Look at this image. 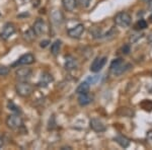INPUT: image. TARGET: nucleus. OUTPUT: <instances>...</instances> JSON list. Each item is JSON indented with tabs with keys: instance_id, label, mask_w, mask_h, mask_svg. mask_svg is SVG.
Listing matches in <instances>:
<instances>
[{
	"instance_id": "nucleus-2",
	"label": "nucleus",
	"mask_w": 152,
	"mask_h": 150,
	"mask_svg": "<svg viewBox=\"0 0 152 150\" xmlns=\"http://www.w3.org/2000/svg\"><path fill=\"white\" fill-rule=\"evenodd\" d=\"M15 90L18 95L23 97H28L34 92V86L26 81H20L16 84Z\"/></svg>"
},
{
	"instance_id": "nucleus-9",
	"label": "nucleus",
	"mask_w": 152,
	"mask_h": 150,
	"mask_svg": "<svg viewBox=\"0 0 152 150\" xmlns=\"http://www.w3.org/2000/svg\"><path fill=\"white\" fill-rule=\"evenodd\" d=\"M35 56L31 53H28V54H24V55L21 56L20 58L18 60V62L15 64H13V66L15 65H31L35 62Z\"/></svg>"
},
{
	"instance_id": "nucleus-8",
	"label": "nucleus",
	"mask_w": 152,
	"mask_h": 150,
	"mask_svg": "<svg viewBox=\"0 0 152 150\" xmlns=\"http://www.w3.org/2000/svg\"><path fill=\"white\" fill-rule=\"evenodd\" d=\"M83 31H84V26L81 23H79V24H77V26H73L72 29H68L67 33H68V36L71 37V38L79 39L83 34Z\"/></svg>"
},
{
	"instance_id": "nucleus-16",
	"label": "nucleus",
	"mask_w": 152,
	"mask_h": 150,
	"mask_svg": "<svg viewBox=\"0 0 152 150\" xmlns=\"http://www.w3.org/2000/svg\"><path fill=\"white\" fill-rule=\"evenodd\" d=\"M115 141H116L121 147H123V148H127V147H129V145H130L129 139L126 138V137L123 136V135H119V136L115 137Z\"/></svg>"
},
{
	"instance_id": "nucleus-20",
	"label": "nucleus",
	"mask_w": 152,
	"mask_h": 150,
	"mask_svg": "<svg viewBox=\"0 0 152 150\" xmlns=\"http://www.w3.org/2000/svg\"><path fill=\"white\" fill-rule=\"evenodd\" d=\"M135 28L136 29H144L147 28V23L145 19H140V20L137 21V23L135 24Z\"/></svg>"
},
{
	"instance_id": "nucleus-3",
	"label": "nucleus",
	"mask_w": 152,
	"mask_h": 150,
	"mask_svg": "<svg viewBox=\"0 0 152 150\" xmlns=\"http://www.w3.org/2000/svg\"><path fill=\"white\" fill-rule=\"evenodd\" d=\"M115 23L121 28H127L131 24V15L127 12H119L115 16Z\"/></svg>"
},
{
	"instance_id": "nucleus-7",
	"label": "nucleus",
	"mask_w": 152,
	"mask_h": 150,
	"mask_svg": "<svg viewBox=\"0 0 152 150\" xmlns=\"http://www.w3.org/2000/svg\"><path fill=\"white\" fill-rule=\"evenodd\" d=\"M33 31H35V34L37 36H41L43 34H46L47 31V26H46L45 21L41 18H38L34 23L33 26Z\"/></svg>"
},
{
	"instance_id": "nucleus-24",
	"label": "nucleus",
	"mask_w": 152,
	"mask_h": 150,
	"mask_svg": "<svg viewBox=\"0 0 152 150\" xmlns=\"http://www.w3.org/2000/svg\"><path fill=\"white\" fill-rule=\"evenodd\" d=\"M78 1H79L80 5H81L82 7H87L88 5H89V3H90L91 0H78Z\"/></svg>"
},
{
	"instance_id": "nucleus-29",
	"label": "nucleus",
	"mask_w": 152,
	"mask_h": 150,
	"mask_svg": "<svg viewBox=\"0 0 152 150\" xmlns=\"http://www.w3.org/2000/svg\"><path fill=\"white\" fill-rule=\"evenodd\" d=\"M148 41L150 42V43H152V33L148 36Z\"/></svg>"
},
{
	"instance_id": "nucleus-6",
	"label": "nucleus",
	"mask_w": 152,
	"mask_h": 150,
	"mask_svg": "<svg viewBox=\"0 0 152 150\" xmlns=\"http://www.w3.org/2000/svg\"><path fill=\"white\" fill-rule=\"evenodd\" d=\"M15 31H16L15 26L11 23H8L4 26L1 34H0V37H1V39H3V40H8V39L15 33Z\"/></svg>"
},
{
	"instance_id": "nucleus-22",
	"label": "nucleus",
	"mask_w": 152,
	"mask_h": 150,
	"mask_svg": "<svg viewBox=\"0 0 152 150\" xmlns=\"http://www.w3.org/2000/svg\"><path fill=\"white\" fill-rule=\"evenodd\" d=\"M99 79H100V76L94 75V76H89V77H87L86 81L89 83V84H95V83H96Z\"/></svg>"
},
{
	"instance_id": "nucleus-25",
	"label": "nucleus",
	"mask_w": 152,
	"mask_h": 150,
	"mask_svg": "<svg viewBox=\"0 0 152 150\" xmlns=\"http://www.w3.org/2000/svg\"><path fill=\"white\" fill-rule=\"evenodd\" d=\"M49 44H50V41L49 40H45V41H42L41 42V44H40V46L42 47V48H46Z\"/></svg>"
},
{
	"instance_id": "nucleus-30",
	"label": "nucleus",
	"mask_w": 152,
	"mask_h": 150,
	"mask_svg": "<svg viewBox=\"0 0 152 150\" xmlns=\"http://www.w3.org/2000/svg\"><path fill=\"white\" fill-rule=\"evenodd\" d=\"M2 145H3V139H2L1 137H0V148L2 147Z\"/></svg>"
},
{
	"instance_id": "nucleus-17",
	"label": "nucleus",
	"mask_w": 152,
	"mask_h": 150,
	"mask_svg": "<svg viewBox=\"0 0 152 150\" xmlns=\"http://www.w3.org/2000/svg\"><path fill=\"white\" fill-rule=\"evenodd\" d=\"M63 14L60 10H54L52 12V20L55 24H60L63 23Z\"/></svg>"
},
{
	"instance_id": "nucleus-13",
	"label": "nucleus",
	"mask_w": 152,
	"mask_h": 150,
	"mask_svg": "<svg viewBox=\"0 0 152 150\" xmlns=\"http://www.w3.org/2000/svg\"><path fill=\"white\" fill-rule=\"evenodd\" d=\"M92 102V97H90L88 93H80L78 97V102L80 105H87Z\"/></svg>"
},
{
	"instance_id": "nucleus-19",
	"label": "nucleus",
	"mask_w": 152,
	"mask_h": 150,
	"mask_svg": "<svg viewBox=\"0 0 152 150\" xmlns=\"http://www.w3.org/2000/svg\"><path fill=\"white\" fill-rule=\"evenodd\" d=\"M61 45H62V42L60 40L55 41L51 46V53L53 54L54 56H57L59 52H60V49H61Z\"/></svg>"
},
{
	"instance_id": "nucleus-1",
	"label": "nucleus",
	"mask_w": 152,
	"mask_h": 150,
	"mask_svg": "<svg viewBox=\"0 0 152 150\" xmlns=\"http://www.w3.org/2000/svg\"><path fill=\"white\" fill-rule=\"evenodd\" d=\"M131 67H132L131 64L126 63L123 59H121V58L115 59L111 63V71L113 74L116 76L122 75L123 73L126 72V71H128Z\"/></svg>"
},
{
	"instance_id": "nucleus-5",
	"label": "nucleus",
	"mask_w": 152,
	"mask_h": 150,
	"mask_svg": "<svg viewBox=\"0 0 152 150\" xmlns=\"http://www.w3.org/2000/svg\"><path fill=\"white\" fill-rule=\"evenodd\" d=\"M105 62H107V57H96L90 65V71L94 73L99 72L105 65Z\"/></svg>"
},
{
	"instance_id": "nucleus-18",
	"label": "nucleus",
	"mask_w": 152,
	"mask_h": 150,
	"mask_svg": "<svg viewBox=\"0 0 152 150\" xmlns=\"http://www.w3.org/2000/svg\"><path fill=\"white\" fill-rule=\"evenodd\" d=\"M89 87H90V84L87 82V81H84V82L80 83L78 85V87L76 88V93L80 94V93H88L89 91Z\"/></svg>"
},
{
	"instance_id": "nucleus-31",
	"label": "nucleus",
	"mask_w": 152,
	"mask_h": 150,
	"mask_svg": "<svg viewBox=\"0 0 152 150\" xmlns=\"http://www.w3.org/2000/svg\"><path fill=\"white\" fill-rule=\"evenodd\" d=\"M65 149H66V147H63V148H62V150H65ZM67 149H69V150H70L71 148H70V147H67Z\"/></svg>"
},
{
	"instance_id": "nucleus-23",
	"label": "nucleus",
	"mask_w": 152,
	"mask_h": 150,
	"mask_svg": "<svg viewBox=\"0 0 152 150\" xmlns=\"http://www.w3.org/2000/svg\"><path fill=\"white\" fill-rule=\"evenodd\" d=\"M8 73H9V68H7L6 66L0 65V75L4 76V75H7Z\"/></svg>"
},
{
	"instance_id": "nucleus-26",
	"label": "nucleus",
	"mask_w": 152,
	"mask_h": 150,
	"mask_svg": "<svg viewBox=\"0 0 152 150\" xmlns=\"http://www.w3.org/2000/svg\"><path fill=\"white\" fill-rule=\"evenodd\" d=\"M122 51H123V53L124 54H129V52H130V46L129 45H126V46H124L123 47V49H122Z\"/></svg>"
},
{
	"instance_id": "nucleus-21",
	"label": "nucleus",
	"mask_w": 152,
	"mask_h": 150,
	"mask_svg": "<svg viewBox=\"0 0 152 150\" xmlns=\"http://www.w3.org/2000/svg\"><path fill=\"white\" fill-rule=\"evenodd\" d=\"M8 109L11 110L12 112H14V113H18H18H20V109H19V108L14 104L12 100H9L8 102Z\"/></svg>"
},
{
	"instance_id": "nucleus-12",
	"label": "nucleus",
	"mask_w": 152,
	"mask_h": 150,
	"mask_svg": "<svg viewBox=\"0 0 152 150\" xmlns=\"http://www.w3.org/2000/svg\"><path fill=\"white\" fill-rule=\"evenodd\" d=\"M54 79L52 77V75L49 74V73H43L41 76V79L40 81L38 82V86H41V87H46L52 82Z\"/></svg>"
},
{
	"instance_id": "nucleus-10",
	"label": "nucleus",
	"mask_w": 152,
	"mask_h": 150,
	"mask_svg": "<svg viewBox=\"0 0 152 150\" xmlns=\"http://www.w3.org/2000/svg\"><path fill=\"white\" fill-rule=\"evenodd\" d=\"M89 126L95 132H104L105 129H107L104 123L99 119H95V118L89 121Z\"/></svg>"
},
{
	"instance_id": "nucleus-27",
	"label": "nucleus",
	"mask_w": 152,
	"mask_h": 150,
	"mask_svg": "<svg viewBox=\"0 0 152 150\" xmlns=\"http://www.w3.org/2000/svg\"><path fill=\"white\" fill-rule=\"evenodd\" d=\"M148 8L152 10V0H149L148 1Z\"/></svg>"
},
{
	"instance_id": "nucleus-32",
	"label": "nucleus",
	"mask_w": 152,
	"mask_h": 150,
	"mask_svg": "<svg viewBox=\"0 0 152 150\" xmlns=\"http://www.w3.org/2000/svg\"><path fill=\"white\" fill-rule=\"evenodd\" d=\"M143 1H145V2H148V1H149V0H143Z\"/></svg>"
},
{
	"instance_id": "nucleus-11",
	"label": "nucleus",
	"mask_w": 152,
	"mask_h": 150,
	"mask_svg": "<svg viewBox=\"0 0 152 150\" xmlns=\"http://www.w3.org/2000/svg\"><path fill=\"white\" fill-rule=\"evenodd\" d=\"M31 73H33V71L29 68H20L16 71V76L20 81H26L31 78Z\"/></svg>"
},
{
	"instance_id": "nucleus-15",
	"label": "nucleus",
	"mask_w": 152,
	"mask_h": 150,
	"mask_svg": "<svg viewBox=\"0 0 152 150\" xmlns=\"http://www.w3.org/2000/svg\"><path fill=\"white\" fill-rule=\"evenodd\" d=\"M62 4L67 11H73L77 6L76 0H62Z\"/></svg>"
},
{
	"instance_id": "nucleus-33",
	"label": "nucleus",
	"mask_w": 152,
	"mask_h": 150,
	"mask_svg": "<svg viewBox=\"0 0 152 150\" xmlns=\"http://www.w3.org/2000/svg\"><path fill=\"white\" fill-rule=\"evenodd\" d=\"M150 19H151V20H152V15L150 16Z\"/></svg>"
},
{
	"instance_id": "nucleus-14",
	"label": "nucleus",
	"mask_w": 152,
	"mask_h": 150,
	"mask_svg": "<svg viewBox=\"0 0 152 150\" xmlns=\"http://www.w3.org/2000/svg\"><path fill=\"white\" fill-rule=\"evenodd\" d=\"M77 67V61L75 60L73 57L71 56H68L66 57V61H65V68L67 70H73Z\"/></svg>"
},
{
	"instance_id": "nucleus-4",
	"label": "nucleus",
	"mask_w": 152,
	"mask_h": 150,
	"mask_svg": "<svg viewBox=\"0 0 152 150\" xmlns=\"http://www.w3.org/2000/svg\"><path fill=\"white\" fill-rule=\"evenodd\" d=\"M6 125L10 129H18L23 126V119L18 115H10L6 119Z\"/></svg>"
},
{
	"instance_id": "nucleus-28",
	"label": "nucleus",
	"mask_w": 152,
	"mask_h": 150,
	"mask_svg": "<svg viewBox=\"0 0 152 150\" xmlns=\"http://www.w3.org/2000/svg\"><path fill=\"white\" fill-rule=\"evenodd\" d=\"M148 139L152 142V131H150L148 133Z\"/></svg>"
}]
</instances>
